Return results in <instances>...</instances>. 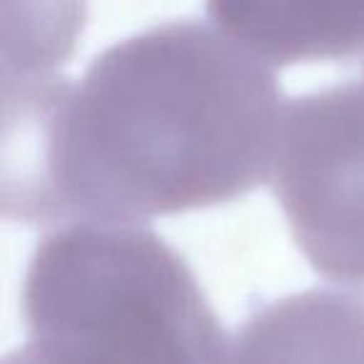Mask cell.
<instances>
[{
	"mask_svg": "<svg viewBox=\"0 0 364 364\" xmlns=\"http://www.w3.org/2000/svg\"><path fill=\"white\" fill-rule=\"evenodd\" d=\"M26 344L3 364H225L228 337L190 264L135 223H68L33 247Z\"/></svg>",
	"mask_w": 364,
	"mask_h": 364,
	"instance_id": "2",
	"label": "cell"
},
{
	"mask_svg": "<svg viewBox=\"0 0 364 364\" xmlns=\"http://www.w3.org/2000/svg\"><path fill=\"white\" fill-rule=\"evenodd\" d=\"M210 21L267 63L364 55V3H210Z\"/></svg>",
	"mask_w": 364,
	"mask_h": 364,
	"instance_id": "5",
	"label": "cell"
},
{
	"mask_svg": "<svg viewBox=\"0 0 364 364\" xmlns=\"http://www.w3.org/2000/svg\"><path fill=\"white\" fill-rule=\"evenodd\" d=\"M225 364H364V294L309 287L252 312Z\"/></svg>",
	"mask_w": 364,
	"mask_h": 364,
	"instance_id": "4",
	"label": "cell"
},
{
	"mask_svg": "<svg viewBox=\"0 0 364 364\" xmlns=\"http://www.w3.org/2000/svg\"><path fill=\"white\" fill-rule=\"evenodd\" d=\"M269 188L314 272L364 282V75L284 102Z\"/></svg>",
	"mask_w": 364,
	"mask_h": 364,
	"instance_id": "3",
	"label": "cell"
},
{
	"mask_svg": "<svg viewBox=\"0 0 364 364\" xmlns=\"http://www.w3.org/2000/svg\"><path fill=\"white\" fill-rule=\"evenodd\" d=\"M3 215L135 223L228 203L269 180L284 97L272 63L215 21L170 18L77 77L3 87Z\"/></svg>",
	"mask_w": 364,
	"mask_h": 364,
	"instance_id": "1",
	"label": "cell"
}]
</instances>
